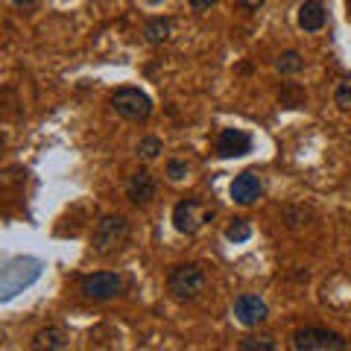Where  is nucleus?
I'll return each instance as SVG.
<instances>
[{"label": "nucleus", "instance_id": "f257e3e1", "mask_svg": "<svg viewBox=\"0 0 351 351\" xmlns=\"http://www.w3.org/2000/svg\"><path fill=\"white\" fill-rule=\"evenodd\" d=\"M41 278V261L38 258H29V255H18V258H9L0 269V299L3 302H12L21 290H27L29 284H36Z\"/></svg>", "mask_w": 351, "mask_h": 351}, {"label": "nucleus", "instance_id": "9d476101", "mask_svg": "<svg viewBox=\"0 0 351 351\" xmlns=\"http://www.w3.org/2000/svg\"><path fill=\"white\" fill-rule=\"evenodd\" d=\"M217 152L219 158H240L252 152V135L243 129H223L217 138Z\"/></svg>", "mask_w": 351, "mask_h": 351}, {"label": "nucleus", "instance_id": "aec40b11", "mask_svg": "<svg viewBox=\"0 0 351 351\" xmlns=\"http://www.w3.org/2000/svg\"><path fill=\"white\" fill-rule=\"evenodd\" d=\"M334 103H337L339 108H351V76H346V80L337 85V91H334Z\"/></svg>", "mask_w": 351, "mask_h": 351}, {"label": "nucleus", "instance_id": "f3484780", "mask_svg": "<svg viewBox=\"0 0 351 351\" xmlns=\"http://www.w3.org/2000/svg\"><path fill=\"white\" fill-rule=\"evenodd\" d=\"M243 351H276V343H272L269 337H249L240 343Z\"/></svg>", "mask_w": 351, "mask_h": 351}, {"label": "nucleus", "instance_id": "39448f33", "mask_svg": "<svg viewBox=\"0 0 351 351\" xmlns=\"http://www.w3.org/2000/svg\"><path fill=\"white\" fill-rule=\"evenodd\" d=\"M112 108H114V114L123 120H147L152 114V100L141 88L126 85L112 94Z\"/></svg>", "mask_w": 351, "mask_h": 351}, {"label": "nucleus", "instance_id": "4468645a", "mask_svg": "<svg viewBox=\"0 0 351 351\" xmlns=\"http://www.w3.org/2000/svg\"><path fill=\"white\" fill-rule=\"evenodd\" d=\"M144 36H147L149 44H164V41H170V36H173V21H170V18H152V21H147Z\"/></svg>", "mask_w": 351, "mask_h": 351}, {"label": "nucleus", "instance_id": "9b49d317", "mask_svg": "<svg viewBox=\"0 0 351 351\" xmlns=\"http://www.w3.org/2000/svg\"><path fill=\"white\" fill-rule=\"evenodd\" d=\"M68 346H71V337H68V331H64L62 325L41 328V331L32 337V343H29L32 351H62V348H68Z\"/></svg>", "mask_w": 351, "mask_h": 351}, {"label": "nucleus", "instance_id": "20e7f679", "mask_svg": "<svg viewBox=\"0 0 351 351\" xmlns=\"http://www.w3.org/2000/svg\"><path fill=\"white\" fill-rule=\"evenodd\" d=\"M129 234V223L120 214H106L100 223H97V232L91 237V246L97 255H112L123 246V240Z\"/></svg>", "mask_w": 351, "mask_h": 351}, {"label": "nucleus", "instance_id": "6e6552de", "mask_svg": "<svg viewBox=\"0 0 351 351\" xmlns=\"http://www.w3.org/2000/svg\"><path fill=\"white\" fill-rule=\"evenodd\" d=\"M234 316H237V322L240 325H246V328H258L269 319V307L267 302L261 299V295L255 293H243L240 299L234 302Z\"/></svg>", "mask_w": 351, "mask_h": 351}, {"label": "nucleus", "instance_id": "0eeeda50", "mask_svg": "<svg viewBox=\"0 0 351 351\" xmlns=\"http://www.w3.org/2000/svg\"><path fill=\"white\" fill-rule=\"evenodd\" d=\"M214 211H202V202L191 196V199H182L173 208V228L179 234H196L202 228V223H211Z\"/></svg>", "mask_w": 351, "mask_h": 351}, {"label": "nucleus", "instance_id": "6ab92c4d", "mask_svg": "<svg viewBox=\"0 0 351 351\" xmlns=\"http://www.w3.org/2000/svg\"><path fill=\"white\" fill-rule=\"evenodd\" d=\"M188 173H191L188 161H182V158H170V161H167V179H170V182H182Z\"/></svg>", "mask_w": 351, "mask_h": 351}, {"label": "nucleus", "instance_id": "4be33fe9", "mask_svg": "<svg viewBox=\"0 0 351 351\" xmlns=\"http://www.w3.org/2000/svg\"><path fill=\"white\" fill-rule=\"evenodd\" d=\"M240 9H246V12H258V9L263 6V0H237Z\"/></svg>", "mask_w": 351, "mask_h": 351}, {"label": "nucleus", "instance_id": "f8f14e48", "mask_svg": "<svg viewBox=\"0 0 351 351\" xmlns=\"http://www.w3.org/2000/svg\"><path fill=\"white\" fill-rule=\"evenodd\" d=\"M126 193H129V199L135 205H147V202H152V196H156V179H152L147 170H138L129 179Z\"/></svg>", "mask_w": 351, "mask_h": 351}, {"label": "nucleus", "instance_id": "f03ea898", "mask_svg": "<svg viewBox=\"0 0 351 351\" xmlns=\"http://www.w3.org/2000/svg\"><path fill=\"white\" fill-rule=\"evenodd\" d=\"M167 290L176 302H193L205 290V269L199 263H179L167 276Z\"/></svg>", "mask_w": 351, "mask_h": 351}, {"label": "nucleus", "instance_id": "a211bd4d", "mask_svg": "<svg viewBox=\"0 0 351 351\" xmlns=\"http://www.w3.org/2000/svg\"><path fill=\"white\" fill-rule=\"evenodd\" d=\"M158 152H161V141H158V138H144V141L138 144V156L147 158V161L158 158Z\"/></svg>", "mask_w": 351, "mask_h": 351}, {"label": "nucleus", "instance_id": "7ed1b4c3", "mask_svg": "<svg viewBox=\"0 0 351 351\" xmlns=\"http://www.w3.org/2000/svg\"><path fill=\"white\" fill-rule=\"evenodd\" d=\"M293 348L299 351H346L348 339L337 331H328L322 325H311L293 334Z\"/></svg>", "mask_w": 351, "mask_h": 351}, {"label": "nucleus", "instance_id": "423d86ee", "mask_svg": "<svg viewBox=\"0 0 351 351\" xmlns=\"http://www.w3.org/2000/svg\"><path fill=\"white\" fill-rule=\"evenodd\" d=\"M123 290V278L117 272H91L80 281V293L88 302H112Z\"/></svg>", "mask_w": 351, "mask_h": 351}, {"label": "nucleus", "instance_id": "ddd939ff", "mask_svg": "<svg viewBox=\"0 0 351 351\" xmlns=\"http://www.w3.org/2000/svg\"><path fill=\"white\" fill-rule=\"evenodd\" d=\"M328 21V12L322 6V0H304L299 6V27L304 32H319Z\"/></svg>", "mask_w": 351, "mask_h": 351}, {"label": "nucleus", "instance_id": "2eb2a0df", "mask_svg": "<svg viewBox=\"0 0 351 351\" xmlns=\"http://www.w3.org/2000/svg\"><path fill=\"white\" fill-rule=\"evenodd\" d=\"M276 68H278V73H284V76L299 73V71H304V59H302V53L287 50V53H281V56H278Z\"/></svg>", "mask_w": 351, "mask_h": 351}, {"label": "nucleus", "instance_id": "b1692460", "mask_svg": "<svg viewBox=\"0 0 351 351\" xmlns=\"http://www.w3.org/2000/svg\"><path fill=\"white\" fill-rule=\"evenodd\" d=\"M12 3H18V6H29L32 0H12Z\"/></svg>", "mask_w": 351, "mask_h": 351}, {"label": "nucleus", "instance_id": "dca6fc26", "mask_svg": "<svg viewBox=\"0 0 351 351\" xmlns=\"http://www.w3.org/2000/svg\"><path fill=\"white\" fill-rule=\"evenodd\" d=\"M226 237L232 240V243H246V240L252 237V226L246 223V219H232V223L226 226Z\"/></svg>", "mask_w": 351, "mask_h": 351}, {"label": "nucleus", "instance_id": "1a4fd4ad", "mask_svg": "<svg viewBox=\"0 0 351 351\" xmlns=\"http://www.w3.org/2000/svg\"><path fill=\"white\" fill-rule=\"evenodd\" d=\"M261 193H263V182H261L258 170H243L240 176H234V182H232V199L237 205H255L261 199Z\"/></svg>", "mask_w": 351, "mask_h": 351}, {"label": "nucleus", "instance_id": "412c9836", "mask_svg": "<svg viewBox=\"0 0 351 351\" xmlns=\"http://www.w3.org/2000/svg\"><path fill=\"white\" fill-rule=\"evenodd\" d=\"M302 100H304V94H302V91H293V88H284V91H281V103H284V106H290V108L302 106Z\"/></svg>", "mask_w": 351, "mask_h": 351}, {"label": "nucleus", "instance_id": "5701e85b", "mask_svg": "<svg viewBox=\"0 0 351 351\" xmlns=\"http://www.w3.org/2000/svg\"><path fill=\"white\" fill-rule=\"evenodd\" d=\"M188 3L196 9V12H205V9H211V6L217 3V0H188Z\"/></svg>", "mask_w": 351, "mask_h": 351}]
</instances>
